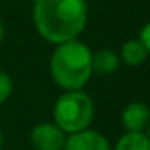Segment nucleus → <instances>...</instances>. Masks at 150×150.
I'll return each mask as SVG.
<instances>
[{"label": "nucleus", "instance_id": "nucleus-14", "mask_svg": "<svg viewBox=\"0 0 150 150\" xmlns=\"http://www.w3.org/2000/svg\"><path fill=\"white\" fill-rule=\"evenodd\" d=\"M146 136L150 138V122H148V125H146Z\"/></svg>", "mask_w": 150, "mask_h": 150}, {"label": "nucleus", "instance_id": "nucleus-9", "mask_svg": "<svg viewBox=\"0 0 150 150\" xmlns=\"http://www.w3.org/2000/svg\"><path fill=\"white\" fill-rule=\"evenodd\" d=\"M113 150H150V138L146 132H125Z\"/></svg>", "mask_w": 150, "mask_h": 150}, {"label": "nucleus", "instance_id": "nucleus-1", "mask_svg": "<svg viewBox=\"0 0 150 150\" xmlns=\"http://www.w3.org/2000/svg\"><path fill=\"white\" fill-rule=\"evenodd\" d=\"M32 18L44 41L55 46L76 41L87 27V0H34Z\"/></svg>", "mask_w": 150, "mask_h": 150}, {"label": "nucleus", "instance_id": "nucleus-3", "mask_svg": "<svg viewBox=\"0 0 150 150\" xmlns=\"http://www.w3.org/2000/svg\"><path fill=\"white\" fill-rule=\"evenodd\" d=\"M94 115V101L83 90L64 92L53 106V124H57L67 136L90 129Z\"/></svg>", "mask_w": 150, "mask_h": 150}, {"label": "nucleus", "instance_id": "nucleus-7", "mask_svg": "<svg viewBox=\"0 0 150 150\" xmlns=\"http://www.w3.org/2000/svg\"><path fill=\"white\" fill-rule=\"evenodd\" d=\"M146 57H148V53H146L143 42L139 39H131V41H127V42L122 44L118 58L125 65H129V67H138V65H141L145 62Z\"/></svg>", "mask_w": 150, "mask_h": 150}, {"label": "nucleus", "instance_id": "nucleus-10", "mask_svg": "<svg viewBox=\"0 0 150 150\" xmlns=\"http://www.w3.org/2000/svg\"><path fill=\"white\" fill-rule=\"evenodd\" d=\"M13 94V80L11 76L0 69V104H4Z\"/></svg>", "mask_w": 150, "mask_h": 150}, {"label": "nucleus", "instance_id": "nucleus-13", "mask_svg": "<svg viewBox=\"0 0 150 150\" xmlns=\"http://www.w3.org/2000/svg\"><path fill=\"white\" fill-rule=\"evenodd\" d=\"M2 143H4V136H2V129H0V148H2Z\"/></svg>", "mask_w": 150, "mask_h": 150}, {"label": "nucleus", "instance_id": "nucleus-11", "mask_svg": "<svg viewBox=\"0 0 150 150\" xmlns=\"http://www.w3.org/2000/svg\"><path fill=\"white\" fill-rule=\"evenodd\" d=\"M139 41L143 42V46H145V50H146V53L150 55V21L139 30Z\"/></svg>", "mask_w": 150, "mask_h": 150}, {"label": "nucleus", "instance_id": "nucleus-6", "mask_svg": "<svg viewBox=\"0 0 150 150\" xmlns=\"http://www.w3.org/2000/svg\"><path fill=\"white\" fill-rule=\"evenodd\" d=\"M150 122V110L145 103H129L122 111V125L125 132H143Z\"/></svg>", "mask_w": 150, "mask_h": 150}, {"label": "nucleus", "instance_id": "nucleus-8", "mask_svg": "<svg viewBox=\"0 0 150 150\" xmlns=\"http://www.w3.org/2000/svg\"><path fill=\"white\" fill-rule=\"evenodd\" d=\"M118 65H120L118 55L115 51L108 50V48L99 50L92 55V69L97 74H104V76L106 74H111L118 69Z\"/></svg>", "mask_w": 150, "mask_h": 150}, {"label": "nucleus", "instance_id": "nucleus-12", "mask_svg": "<svg viewBox=\"0 0 150 150\" xmlns=\"http://www.w3.org/2000/svg\"><path fill=\"white\" fill-rule=\"evenodd\" d=\"M4 39H6V27H4V21H2V18H0V44L4 42Z\"/></svg>", "mask_w": 150, "mask_h": 150}, {"label": "nucleus", "instance_id": "nucleus-4", "mask_svg": "<svg viewBox=\"0 0 150 150\" xmlns=\"http://www.w3.org/2000/svg\"><path fill=\"white\" fill-rule=\"evenodd\" d=\"M30 141L35 150H64L67 134L57 124L42 122L30 131Z\"/></svg>", "mask_w": 150, "mask_h": 150}, {"label": "nucleus", "instance_id": "nucleus-2", "mask_svg": "<svg viewBox=\"0 0 150 150\" xmlns=\"http://www.w3.org/2000/svg\"><path fill=\"white\" fill-rule=\"evenodd\" d=\"M92 55V50L78 39L57 44L50 58V74L53 81L65 92L83 90L94 74Z\"/></svg>", "mask_w": 150, "mask_h": 150}, {"label": "nucleus", "instance_id": "nucleus-5", "mask_svg": "<svg viewBox=\"0 0 150 150\" xmlns=\"http://www.w3.org/2000/svg\"><path fill=\"white\" fill-rule=\"evenodd\" d=\"M64 150H113V146L101 132L85 129L76 134H69Z\"/></svg>", "mask_w": 150, "mask_h": 150}]
</instances>
